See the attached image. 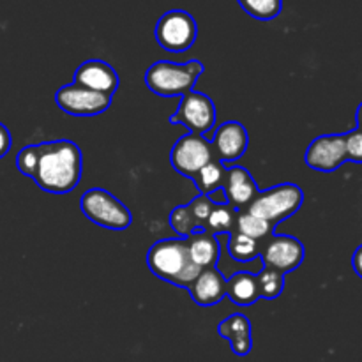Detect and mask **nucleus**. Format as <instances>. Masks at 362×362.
Wrapping results in <instances>:
<instances>
[{
  "label": "nucleus",
  "mask_w": 362,
  "mask_h": 362,
  "mask_svg": "<svg viewBox=\"0 0 362 362\" xmlns=\"http://www.w3.org/2000/svg\"><path fill=\"white\" fill-rule=\"evenodd\" d=\"M83 173V154L71 140L39 144V159L34 182L52 194H67L80 184Z\"/></svg>",
  "instance_id": "nucleus-1"
},
{
  "label": "nucleus",
  "mask_w": 362,
  "mask_h": 362,
  "mask_svg": "<svg viewBox=\"0 0 362 362\" xmlns=\"http://www.w3.org/2000/svg\"><path fill=\"white\" fill-rule=\"evenodd\" d=\"M147 265L156 278L186 290L202 272V269L191 262L187 240L182 237L152 244L147 253Z\"/></svg>",
  "instance_id": "nucleus-2"
},
{
  "label": "nucleus",
  "mask_w": 362,
  "mask_h": 362,
  "mask_svg": "<svg viewBox=\"0 0 362 362\" xmlns=\"http://www.w3.org/2000/svg\"><path fill=\"white\" fill-rule=\"evenodd\" d=\"M204 69L200 60H189L186 64L158 60L145 73V85L161 98H177L193 90Z\"/></svg>",
  "instance_id": "nucleus-3"
},
{
  "label": "nucleus",
  "mask_w": 362,
  "mask_h": 362,
  "mask_svg": "<svg viewBox=\"0 0 362 362\" xmlns=\"http://www.w3.org/2000/svg\"><path fill=\"white\" fill-rule=\"evenodd\" d=\"M80 209L87 219L94 225L108 230H126L133 223L129 209L103 187H92L85 191L80 198Z\"/></svg>",
  "instance_id": "nucleus-4"
},
{
  "label": "nucleus",
  "mask_w": 362,
  "mask_h": 362,
  "mask_svg": "<svg viewBox=\"0 0 362 362\" xmlns=\"http://www.w3.org/2000/svg\"><path fill=\"white\" fill-rule=\"evenodd\" d=\"M303 202L304 191L297 184H279L265 191H258L257 197L244 211L276 225L296 214Z\"/></svg>",
  "instance_id": "nucleus-5"
},
{
  "label": "nucleus",
  "mask_w": 362,
  "mask_h": 362,
  "mask_svg": "<svg viewBox=\"0 0 362 362\" xmlns=\"http://www.w3.org/2000/svg\"><path fill=\"white\" fill-rule=\"evenodd\" d=\"M154 34L163 49L170 53H184L197 41L198 25L187 11L173 9L159 18Z\"/></svg>",
  "instance_id": "nucleus-6"
},
{
  "label": "nucleus",
  "mask_w": 362,
  "mask_h": 362,
  "mask_svg": "<svg viewBox=\"0 0 362 362\" xmlns=\"http://www.w3.org/2000/svg\"><path fill=\"white\" fill-rule=\"evenodd\" d=\"M214 158L212 145L204 134L187 133L175 141L170 152V163L175 172L193 180V177Z\"/></svg>",
  "instance_id": "nucleus-7"
},
{
  "label": "nucleus",
  "mask_w": 362,
  "mask_h": 362,
  "mask_svg": "<svg viewBox=\"0 0 362 362\" xmlns=\"http://www.w3.org/2000/svg\"><path fill=\"white\" fill-rule=\"evenodd\" d=\"M216 106L209 95L191 90L182 95L177 112L170 115V124H180L187 127L189 133L204 134L216 126Z\"/></svg>",
  "instance_id": "nucleus-8"
},
{
  "label": "nucleus",
  "mask_w": 362,
  "mask_h": 362,
  "mask_svg": "<svg viewBox=\"0 0 362 362\" xmlns=\"http://www.w3.org/2000/svg\"><path fill=\"white\" fill-rule=\"evenodd\" d=\"M304 244L292 235H271L264 240V247L258 257L264 262V267L274 269L281 274L296 271L304 262Z\"/></svg>",
  "instance_id": "nucleus-9"
},
{
  "label": "nucleus",
  "mask_w": 362,
  "mask_h": 362,
  "mask_svg": "<svg viewBox=\"0 0 362 362\" xmlns=\"http://www.w3.org/2000/svg\"><path fill=\"white\" fill-rule=\"evenodd\" d=\"M55 103L67 115L94 117L101 115L112 106V98L71 83L57 90Z\"/></svg>",
  "instance_id": "nucleus-10"
},
{
  "label": "nucleus",
  "mask_w": 362,
  "mask_h": 362,
  "mask_svg": "<svg viewBox=\"0 0 362 362\" xmlns=\"http://www.w3.org/2000/svg\"><path fill=\"white\" fill-rule=\"evenodd\" d=\"M304 161L311 170L317 172H334L345 161L346 158V144L345 134H322L315 138L306 148Z\"/></svg>",
  "instance_id": "nucleus-11"
},
{
  "label": "nucleus",
  "mask_w": 362,
  "mask_h": 362,
  "mask_svg": "<svg viewBox=\"0 0 362 362\" xmlns=\"http://www.w3.org/2000/svg\"><path fill=\"white\" fill-rule=\"evenodd\" d=\"M250 136L246 127L237 120H228L216 129L212 138V152L214 158L221 163H232L243 158L247 151Z\"/></svg>",
  "instance_id": "nucleus-12"
},
{
  "label": "nucleus",
  "mask_w": 362,
  "mask_h": 362,
  "mask_svg": "<svg viewBox=\"0 0 362 362\" xmlns=\"http://www.w3.org/2000/svg\"><path fill=\"white\" fill-rule=\"evenodd\" d=\"M73 83L113 98L119 88V74L113 69V66H110L105 60L92 59L78 66Z\"/></svg>",
  "instance_id": "nucleus-13"
},
{
  "label": "nucleus",
  "mask_w": 362,
  "mask_h": 362,
  "mask_svg": "<svg viewBox=\"0 0 362 362\" xmlns=\"http://www.w3.org/2000/svg\"><path fill=\"white\" fill-rule=\"evenodd\" d=\"M189 296L198 306L209 308L216 306L226 297V278L218 267L202 269L200 274L191 283Z\"/></svg>",
  "instance_id": "nucleus-14"
},
{
  "label": "nucleus",
  "mask_w": 362,
  "mask_h": 362,
  "mask_svg": "<svg viewBox=\"0 0 362 362\" xmlns=\"http://www.w3.org/2000/svg\"><path fill=\"white\" fill-rule=\"evenodd\" d=\"M223 191H225L226 204L232 205L233 209H246L247 205L253 202V198L257 197L258 186L255 182L253 175L247 172L244 166H232L226 172V180L225 186H223Z\"/></svg>",
  "instance_id": "nucleus-15"
},
{
  "label": "nucleus",
  "mask_w": 362,
  "mask_h": 362,
  "mask_svg": "<svg viewBox=\"0 0 362 362\" xmlns=\"http://www.w3.org/2000/svg\"><path fill=\"white\" fill-rule=\"evenodd\" d=\"M218 334L230 341L232 352L239 357H246L253 350V329L246 315L233 313L218 325Z\"/></svg>",
  "instance_id": "nucleus-16"
},
{
  "label": "nucleus",
  "mask_w": 362,
  "mask_h": 362,
  "mask_svg": "<svg viewBox=\"0 0 362 362\" xmlns=\"http://www.w3.org/2000/svg\"><path fill=\"white\" fill-rule=\"evenodd\" d=\"M186 240L189 258L194 265H198L200 269H211L218 265L219 253H221L218 237L212 235L207 230H200L187 237Z\"/></svg>",
  "instance_id": "nucleus-17"
},
{
  "label": "nucleus",
  "mask_w": 362,
  "mask_h": 362,
  "mask_svg": "<svg viewBox=\"0 0 362 362\" xmlns=\"http://www.w3.org/2000/svg\"><path fill=\"white\" fill-rule=\"evenodd\" d=\"M226 297L237 306H251L260 300L257 274L243 271L226 279Z\"/></svg>",
  "instance_id": "nucleus-18"
},
{
  "label": "nucleus",
  "mask_w": 362,
  "mask_h": 362,
  "mask_svg": "<svg viewBox=\"0 0 362 362\" xmlns=\"http://www.w3.org/2000/svg\"><path fill=\"white\" fill-rule=\"evenodd\" d=\"M226 172H228V168L225 166V163L218 161V159H212L211 163H207V165L193 177V184L197 186L198 194L211 197L216 191L223 189L226 180Z\"/></svg>",
  "instance_id": "nucleus-19"
},
{
  "label": "nucleus",
  "mask_w": 362,
  "mask_h": 362,
  "mask_svg": "<svg viewBox=\"0 0 362 362\" xmlns=\"http://www.w3.org/2000/svg\"><path fill=\"white\" fill-rule=\"evenodd\" d=\"M274 226L272 223L265 221V219L258 218V216L251 214L247 211H239L235 221V230L243 235L250 237L255 240H265L272 235L274 232Z\"/></svg>",
  "instance_id": "nucleus-20"
},
{
  "label": "nucleus",
  "mask_w": 362,
  "mask_h": 362,
  "mask_svg": "<svg viewBox=\"0 0 362 362\" xmlns=\"http://www.w3.org/2000/svg\"><path fill=\"white\" fill-rule=\"evenodd\" d=\"M237 214H239V211L230 204H214V209H212L211 216L205 223V230L211 232L212 235L232 233L235 230Z\"/></svg>",
  "instance_id": "nucleus-21"
},
{
  "label": "nucleus",
  "mask_w": 362,
  "mask_h": 362,
  "mask_svg": "<svg viewBox=\"0 0 362 362\" xmlns=\"http://www.w3.org/2000/svg\"><path fill=\"white\" fill-rule=\"evenodd\" d=\"M228 253L237 262H251L260 255V244L258 240L243 235L237 230L228 233Z\"/></svg>",
  "instance_id": "nucleus-22"
},
{
  "label": "nucleus",
  "mask_w": 362,
  "mask_h": 362,
  "mask_svg": "<svg viewBox=\"0 0 362 362\" xmlns=\"http://www.w3.org/2000/svg\"><path fill=\"white\" fill-rule=\"evenodd\" d=\"M258 283V292H260V299L272 300L278 299L285 290V274L274 269L264 267L257 274Z\"/></svg>",
  "instance_id": "nucleus-23"
},
{
  "label": "nucleus",
  "mask_w": 362,
  "mask_h": 362,
  "mask_svg": "<svg viewBox=\"0 0 362 362\" xmlns=\"http://www.w3.org/2000/svg\"><path fill=\"white\" fill-rule=\"evenodd\" d=\"M250 16L260 21H271L283 11V0H237Z\"/></svg>",
  "instance_id": "nucleus-24"
},
{
  "label": "nucleus",
  "mask_w": 362,
  "mask_h": 362,
  "mask_svg": "<svg viewBox=\"0 0 362 362\" xmlns=\"http://www.w3.org/2000/svg\"><path fill=\"white\" fill-rule=\"evenodd\" d=\"M170 225L175 230L177 235L182 237V239H187L194 232H200V228H198L197 221L191 216L187 205H179V207L173 209L172 214H170Z\"/></svg>",
  "instance_id": "nucleus-25"
},
{
  "label": "nucleus",
  "mask_w": 362,
  "mask_h": 362,
  "mask_svg": "<svg viewBox=\"0 0 362 362\" xmlns=\"http://www.w3.org/2000/svg\"><path fill=\"white\" fill-rule=\"evenodd\" d=\"M187 209H189L191 216H193L194 221H197L198 228L205 230V223H207L209 216H211L212 209H214V202L209 197L198 194L197 198H193V200L187 204Z\"/></svg>",
  "instance_id": "nucleus-26"
},
{
  "label": "nucleus",
  "mask_w": 362,
  "mask_h": 362,
  "mask_svg": "<svg viewBox=\"0 0 362 362\" xmlns=\"http://www.w3.org/2000/svg\"><path fill=\"white\" fill-rule=\"evenodd\" d=\"M39 159V144L35 145H27V147L21 148L16 156V166L23 175L34 177L35 166H37Z\"/></svg>",
  "instance_id": "nucleus-27"
},
{
  "label": "nucleus",
  "mask_w": 362,
  "mask_h": 362,
  "mask_svg": "<svg viewBox=\"0 0 362 362\" xmlns=\"http://www.w3.org/2000/svg\"><path fill=\"white\" fill-rule=\"evenodd\" d=\"M345 144L349 161L362 163V131L354 129L350 133H345Z\"/></svg>",
  "instance_id": "nucleus-28"
},
{
  "label": "nucleus",
  "mask_w": 362,
  "mask_h": 362,
  "mask_svg": "<svg viewBox=\"0 0 362 362\" xmlns=\"http://www.w3.org/2000/svg\"><path fill=\"white\" fill-rule=\"evenodd\" d=\"M11 145H13V136H11L9 129L0 122V159L11 151Z\"/></svg>",
  "instance_id": "nucleus-29"
},
{
  "label": "nucleus",
  "mask_w": 362,
  "mask_h": 362,
  "mask_svg": "<svg viewBox=\"0 0 362 362\" xmlns=\"http://www.w3.org/2000/svg\"><path fill=\"white\" fill-rule=\"evenodd\" d=\"M352 267H354V272H356V274L362 279V244L359 247H357L356 253H354Z\"/></svg>",
  "instance_id": "nucleus-30"
},
{
  "label": "nucleus",
  "mask_w": 362,
  "mask_h": 362,
  "mask_svg": "<svg viewBox=\"0 0 362 362\" xmlns=\"http://www.w3.org/2000/svg\"><path fill=\"white\" fill-rule=\"evenodd\" d=\"M356 120H357V129L362 131V103H361L359 108H357V112H356Z\"/></svg>",
  "instance_id": "nucleus-31"
}]
</instances>
